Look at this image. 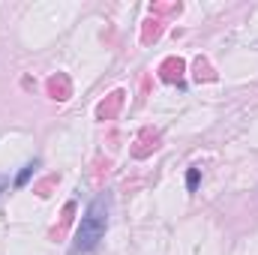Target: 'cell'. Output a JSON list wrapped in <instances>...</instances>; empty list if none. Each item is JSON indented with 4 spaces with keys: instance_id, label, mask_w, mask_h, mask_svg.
<instances>
[{
    "instance_id": "obj_1",
    "label": "cell",
    "mask_w": 258,
    "mask_h": 255,
    "mask_svg": "<svg viewBox=\"0 0 258 255\" xmlns=\"http://www.w3.org/2000/svg\"><path fill=\"white\" fill-rule=\"evenodd\" d=\"M108 204H111L108 195H96L87 204V210L81 216V225L75 231V252H90V249L99 246V240L108 231Z\"/></svg>"
},
{
    "instance_id": "obj_2",
    "label": "cell",
    "mask_w": 258,
    "mask_h": 255,
    "mask_svg": "<svg viewBox=\"0 0 258 255\" xmlns=\"http://www.w3.org/2000/svg\"><path fill=\"white\" fill-rule=\"evenodd\" d=\"M33 171H36V165H24V168H21V174L15 177V186H27V180L33 177Z\"/></svg>"
},
{
    "instance_id": "obj_3",
    "label": "cell",
    "mask_w": 258,
    "mask_h": 255,
    "mask_svg": "<svg viewBox=\"0 0 258 255\" xmlns=\"http://www.w3.org/2000/svg\"><path fill=\"white\" fill-rule=\"evenodd\" d=\"M186 186H189V192L198 189V168H189V174H186Z\"/></svg>"
}]
</instances>
